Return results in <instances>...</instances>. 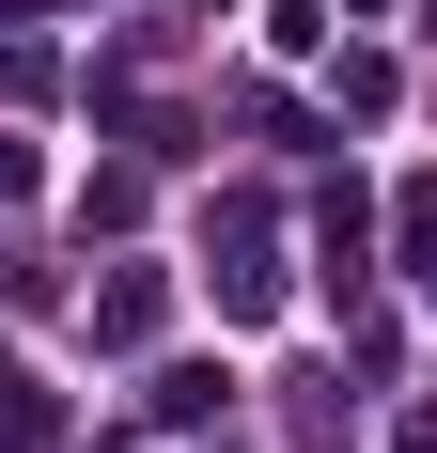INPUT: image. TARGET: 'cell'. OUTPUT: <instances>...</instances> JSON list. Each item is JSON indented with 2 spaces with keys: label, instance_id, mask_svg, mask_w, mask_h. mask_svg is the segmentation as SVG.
<instances>
[{
  "label": "cell",
  "instance_id": "2",
  "mask_svg": "<svg viewBox=\"0 0 437 453\" xmlns=\"http://www.w3.org/2000/svg\"><path fill=\"white\" fill-rule=\"evenodd\" d=\"M422 32H437V0H422Z\"/></svg>",
  "mask_w": 437,
  "mask_h": 453
},
{
  "label": "cell",
  "instance_id": "1",
  "mask_svg": "<svg viewBox=\"0 0 437 453\" xmlns=\"http://www.w3.org/2000/svg\"><path fill=\"white\" fill-rule=\"evenodd\" d=\"M0 438H47V391H32L16 360H0Z\"/></svg>",
  "mask_w": 437,
  "mask_h": 453
}]
</instances>
